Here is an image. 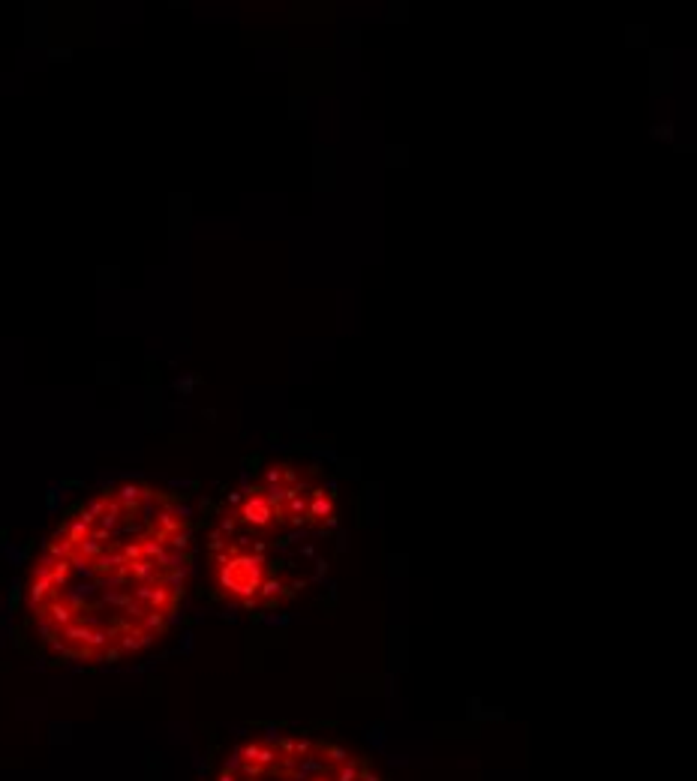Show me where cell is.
<instances>
[{"instance_id": "1", "label": "cell", "mask_w": 697, "mask_h": 781, "mask_svg": "<svg viewBox=\"0 0 697 781\" xmlns=\"http://www.w3.org/2000/svg\"><path fill=\"white\" fill-rule=\"evenodd\" d=\"M189 571V508L150 481H121L54 526L30 565L25 607L54 656L117 664L172 628Z\"/></svg>"}, {"instance_id": "2", "label": "cell", "mask_w": 697, "mask_h": 781, "mask_svg": "<svg viewBox=\"0 0 697 781\" xmlns=\"http://www.w3.org/2000/svg\"><path fill=\"white\" fill-rule=\"evenodd\" d=\"M337 490L322 469L271 460L220 508L208 535L213 595L250 613L292 604L328 568Z\"/></svg>"}, {"instance_id": "3", "label": "cell", "mask_w": 697, "mask_h": 781, "mask_svg": "<svg viewBox=\"0 0 697 781\" xmlns=\"http://www.w3.org/2000/svg\"><path fill=\"white\" fill-rule=\"evenodd\" d=\"M213 781H382L367 757L307 733H265L241 743Z\"/></svg>"}]
</instances>
